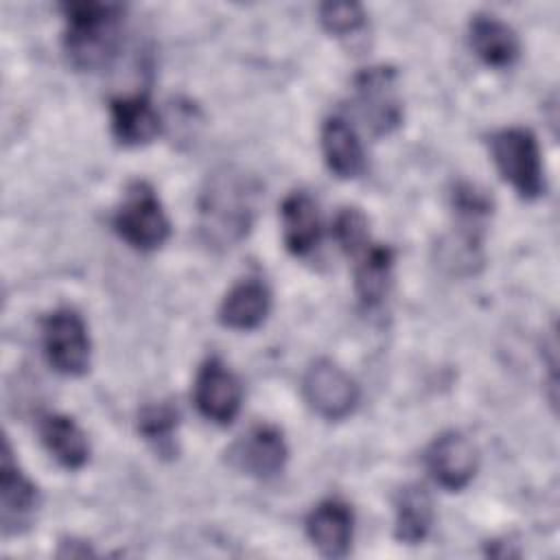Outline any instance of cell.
Returning <instances> with one entry per match:
<instances>
[{"label":"cell","mask_w":560,"mask_h":560,"mask_svg":"<svg viewBox=\"0 0 560 560\" xmlns=\"http://www.w3.org/2000/svg\"><path fill=\"white\" fill-rule=\"evenodd\" d=\"M66 13V55L79 70H101L118 55L122 39L120 4L107 2H70L63 4Z\"/></svg>","instance_id":"cell-2"},{"label":"cell","mask_w":560,"mask_h":560,"mask_svg":"<svg viewBox=\"0 0 560 560\" xmlns=\"http://www.w3.org/2000/svg\"><path fill=\"white\" fill-rule=\"evenodd\" d=\"M332 232L337 243L348 256H357L361 249H365L372 243L368 232V219L359 208H343L335 217Z\"/></svg>","instance_id":"cell-22"},{"label":"cell","mask_w":560,"mask_h":560,"mask_svg":"<svg viewBox=\"0 0 560 560\" xmlns=\"http://www.w3.org/2000/svg\"><path fill=\"white\" fill-rule=\"evenodd\" d=\"M280 214L287 249L295 256H306L313 252L322 236V221L315 199L304 190H295L284 197Z\"/></svg>","instance_id":"cell-13"},{"label":"cell","mask_w":560,"mask_h":560,"mask_svg":"<svg viewBox=\"0 0 560 560\" xmlns=\"http://www.w3.org/2000/svg\"><path fill=\"white\" fill-rule=\"evenodd\" d=\"M112 133L125 147H140L160 133V116L147 96H120L112 101Z\"/></svg>","instance_id":"cell-15"},{"label":"cell","mask_w":560,"mask_h":560,"mask_svg":"<svg viewBox=\"0 0 560 560\" xmlns=\"http://www.w3.org/2000/svg\"><path fill=\"white\" fill-rule=\"evenodd\" d=\"M354 103L359 116L374 136H387L394 131L402 120L396 70L389 66L365 68L354 79Z\"/></svg>","instance_id":"cell-6"},{"label":"cell","mask_w":560,"mask_h":560,"mask_svg":"<svg viewBox=\"0 0 560 560\" xmlns=\"http://www.w3.org/2000/svg\"><path fill=\"white\" fill-rule=\"evenodd\" d=\"M319 22L332 35H350L365 22V13L357 2H326L319 7Z\"/></svg>","instance_id":"cell-23"},{"label":"cell","mask_w":560,"mask_h":560,"mask_svg":"<svg viewBox=\"0 0 560 560\" xmlns=\"http://www.w3.org/2000/svg\"><path fill=\"white\" fill-rule=\"evenodd\" d=\"M477 464L479 457L475 444L455 431L435 438L427 451V468L446 490L466 488L477 472Z\"/></svg>","instance_id":"cell-10"},{"label":"cell","mask_w":560,"mask_h":560,"mask_svg":"<svg viewBox=\"0 0 560 560\" xmlns=\"http://www.w3.org/2000/svg\"><path fill=\"white\" fill-rule=\"evenodd\" d=\"M470 46L475 55L492 68L512 66L521 50L516 33L494 15H477L470 22Z\"/></svg>","instance_id":"cell-17"},{"label":"cell","mask_w":560,"mask_h":560,"mask_svg":"<svg viewBox=\"0 0 560 560\" xmlns=\"http://www.w3.org/2000/svg\"><path fill=\"white\" fill-rule=\"evenodd\" d=\"M354 265V289L363 306H376L383 302L389 278H392V265L394 254L389 247L370 243L365 249H361Z\"/></svg>","instance_id":"cell-19"},{"label":"cell","mask_w":560,"mask_h":560,"mask_svg":"<svg viewBox=\"0 0 560 560\" xmlns=\"http://www.w3.org/2000/svg\"><path fill=\"white\" fill-rule=\"evenodd\" d=\"M352 510L339 499L317 503L306 518V534L326 558H343L352 542Z\"/></svg>","instance_id":"cell-12"},{"label":"cell","mask_w":560,"mask_h":560,"mask_svg":"<svg viewBox=\"0 0 560 560\" xmlns=\"http://www.w3.org/2000/svg\"><path fill=\"white\" fill-rule=\"evenodd\" d=\"M287 444L276 427L260 424L241 435L228 451V462L252 477L267 479L278 475L287 464Z\"/></svg>","instance_id":"cell-9"},{"label":"cell","mask_w":560,"mask_h":560,"mask_svg":"<svg viewBox=\"0 0 560 560\" xmlns=\"http://www.w3.org/2000/svg\"><path fill=\"white\" fill-rule=\"evenodd\" d=\"M271 308V293L258 278L236 282L219 306V319L234 330H252L265 322Z\"/></svg>","instance_id":"cell-14"},{"label":"cell","mask_w":560,"mask_h":560,"mask_svg":"<svg viewBox=\"0 0 560 560\" xmlns=\"http://www.w3.org/2000/svg\"><path fill=\"white\" fill-rule=\"evenodd\" d=\"M39 435L48 453L70 470L81 468L90 457V444L81 427L61 413H48L39 422Z\"/></svg>","instance_id":"cell-18"},{"label":"cell","mask_w":560,"mask_h":560,"mask_svg":"<svg viewBox=\"0 0 560 560\" xmlns=\"http://www.w3.org/2000/svg\"><path fill=\"white\" fill-rule=\"evenodd\" d=\"M302 394L308 407L326 420H341L350 416L359 402L357 383L328 359H317L306 368Z\"/></svg>","instance_id":"cell-7"},{"label":"cell","mask_w":560,"mask_h":560,"mask_svg":"<svg viewBox=\"0 0 560 560\" xmlns=\"http://www.w3.org/2000/svg\"><path fill=\"white\" fill-rule=\"evenodd\" d=\"M492 160L505 182L525 197L536 199L545 192V173L536 136L523 127H510L492 133Z\"/></svg>","instance_id":"cell-3"},{"label":"cell","mask_w":560,"mask_h":560,"mask_svg":"<svg viewBox=\"0 0 560 560\" xmlns=\"http://www.w3.org/2000/svg\"><path fill=\"white\" fill-rule=\"evenodd\" d=\"M177 409L171 402H153L140 413V433L153 442L160 451L171 448L173 431L177 427Z\"/></svg>","instance_id":"cell-21"},{"label":"cell","mask_w":560,"mask_h":560,"mask_svg":"<svg viewBox=\"0 0 560 560\" xmlns=\"http://www.w3.org/2000/svg\"><path fill=\"white\" fill-rule=\"evenodd\" d=\"M256 184L238 171L214 173L199 199V225L208 243L232 245L252 228L256 214Z\"/></svg>","instance_id":"cell-1"},{"label":"cell","mask_w":560,"mask_h":560,"mask_svg":"<svg viewBox=\"0 0 560 560\" xmlns=\"http://www.w3.org/2000/svg\"><path fill=\"white\" fill-rule=\"evenodd\" d=\"M322 151L328 168L343 179L357 177L363 166V147L361 140L354 131V127L341 118V116H330L322 125Z\"/></svg>","instance_id":"cell-16"},{"label":"cell","mask_w":560,"mask_h":560,"mask_svg":"<svg viewBox=\"0 0 560 560\" xmlns=\"http://www.w3.org/2000/svg\"><path fill=\"white\" fill-rule=\"evenodd\" d=\"M2 481H0V518L4 534L22 532L37 510V488L33 481L18 468L11 457V446L4 440L2 451Z\"/></svg>","instance_id":"cell-11"},{"label":"cell","mask_w":560,"mask_h":560,"mask_svg":"<svg viewBox=\"0 0 560 560\" xmlns=\"http://www.w3.org/2000/svg\"><path fill=\"white\" fill-rule=\"evenodd\" d=\"M433 523V503L429 492L418 486H405L396 497L394 534L400 542L418 545L427 538Z\"/></svg>","instance_id":"cell-20"},{"label":"cell","mask_w":560,"mask_h":560,"mask_svg":"<svg viewBox=\"0 0 560 560\" xmlns=\"http://www.w3.org/2000/svg\"><path fill=\"white\" fill-rule=\"evenodd\" d=\"M42 343L48 363L66 374L81 376L90 365V335L83 317L72 308L50 313L42 324Z\"/></svg>","instance_id":"cell-5"},{"label":"cell","mask_w":560,"mask_h":560,"mask_svg":"<svg viewBox=\"0 0 560 560\" xmlns=\"http://www.w3.org/2000/svg\"><path fill=\"white\" fill-rule=\"evenodd\" d=\"M114 230L125 243L142 252L164 245L171 234V223L155 190L147 182L127 186L114 214Z\"/></svg>","instance_id":"cell-4"},{"label":"cell","mask_w":560,"mask_h":560,"mask_svg":"<svg viewBox=\"0 0 560 560\" xmlns=\"http://www.w3.org/2000/svg\"><path fill=\"white\" fill-rule=\"evenodd\" d=\"M243 389L236 374L217 357L206 359L195 378V405L203 418L230 424L241 409Z\"/></svg>","instance_id":"cell-8"}]
</instances>
